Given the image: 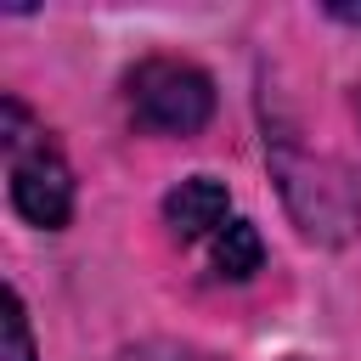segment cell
<instances>
[{
	"label": "cell",
	"mask_w": 361,
	"mask_h": 361,
	"mask_svg": "<svg viewBox=\"0 0 361 361\" xmlns=\"http://www.w3.org/2000/svg\"><path fill=\"white\" fill-rule=\"evenodd\" d=\"M0 333H6V361H34V333H28V310H23L17 288L6 293V322H0Z\"/></svg>",
	"instance_id": "cell-5"
},
{
	"label": "cell",
	"mask_w": 361,
	"mask_h": 361,
	"mask_svg": "<svg viewBox=\"0 0 361 361\" xmlns=\"http://www.w3.org/2000/svg\"><path fill=\"white\" fill-rule=\"evenodd\" d=\"M164 220L180 243H209L226 220H231V197L214 175H186L169 197H164Z\"/></svg>",
	"instance_id": "cell-3"
},
{
	"label": "cell",
	"mask_w": 361,
	"mask_h": 361,
	"mask_svg": "<svg viewBox=\"0 0 361 361\" xmlns=\"http://www.w3.org/2000/svg\"><path fill=\"white\" fill-rule=\"evenodd\" d=\"M0 147H6V169H11V209L28 226H68L73 214V169L68 158L45 141V130L28 118V107L17 96L0 102Z\"/></svg>",
	"instance_id": "cell-1"
},
{
	"label": "cell",
	"mask_w": 361,
	"mask_h": 361,
	"mask_svg": "<svg viewBox=\"0 0 361 361\" xmlns=\"http://www.w3.org/2000/svg\"><path fill=\"white\" fill-rule=\"evenodd\" d=\"M124 96L135 124L152 135H192L214 113V79L186 56H147L124 79Z\"/></svg>",
	"instance_id": "cell-2"
},
{
	"label": "cell",
	"mask_w": 361,
	"mask_h": 361,
	"mask_svg": "<svg viewBox=\"0 0 361 361\" xmlns=\"http://www.w3.org/2000/svg\"><path fill=\"white\" fill-rule=\"evenodd\" d=\"M259 259H265V243H259V231H254L248 220H237V214L209 237V265H214V276H226V282L254 276Z\"/></svg>",
	"instance_id": "cell-4"
},
{
	"label": "cell",
	"mask_w": 361,
	"mask_h": 361,
	"mask_svg": "<svg viewBox=\"0 0 361 361\" xmlns=\"http://www.w3.org/2000/svg\"><path fill=\"white\" fill-rule=\"evenodd\" d=\"M118 361H209V355H192V350H175V344H141V350H124Z\"/></svg>",
	"instance_id": "cell-6"
}]
</instances>
